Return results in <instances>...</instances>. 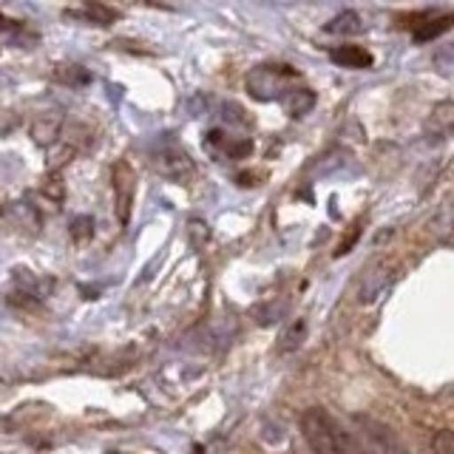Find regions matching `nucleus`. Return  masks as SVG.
<instances>
[{
  "mask_svg": "<svg viewBox=\"0 0 454 454\" xmlns=\"http://www.w3.org/2000/svg\"><path fill=\"white\" fill-rule=\"evenodd\" d=\"M156 170L165 174L168 179H184L193 170V162L191 156L179 151V148H165L156 153Z\"/></svg>",
  "mask_w": 454,
  "mask_h": 454,
  "instance_id": "nucleus-6",
  "label": "nucleus"
},
{
  "mask_svg": "<svg viewBox=\"0 0 454 454\" xmlns=\"http://www.w3.org/2000/svg\"><path fill=\"white\" fill-rule=\"evenodd\" d=\"M108 454H122V451H108Z\"/></svg>",
  "mask_w": 454,
  "mask_h": 454,
  "instance_id": "nucleus-15",
  "label": "nucleus"
},
{
  "mask_svg": "<svg viewBox=\"0 0 454 454\" xmlns=\"http://www.w3.org/2000/svg\"><path fill=\"white\" fill-rule=\"evenodd\" d=\"M451 23H454V14H446V18L434 20V26H429V28H418L415 37H418V40H429V37H434V35H440V32H446V28H449Z\"/></svg>",
  "mask_w": 454,
  "mask_h": 454,
  "instance_id": "nucleus-12",
  "label": "nucleus"
},
{
  "mask_svg": "<svg viewBox=\"0 0 454 454\" xmlns=\"http://www.w3.org/2000/svg\"><path fill=\"white\" fill-rule=\"evenodd\" d=\"M111 182H114V207H117V219H120V224H128V222H131L134 196H137V174H134V168L128 165L125 160H120L117 165H114Z\"/></svg>",
  "mask_w": 454,
  "mask_h": 454,
  "instance_id": "nucleus-3",
  "label": "nucleus"
},
{
  "mask_svg": "<svg viewBox=\"0 0 454 454\" xmlns=\"http://www.w3.org/2000/svg\"><path fill=\"white\" fill-rule=\"evenodd\" d=\"M281 77H295L287 66H262L250 71L247 77V91L259 99H273V97H284V85H281Z\"/></svg>",
  "mask_w": 454,
  "mask_h": 454,
  "instance_id": "nucleus-4",
  "label": "nucleus"
},
{
  "mask_svg": "<svg viewBox=\"0 0 454 454\" xmlns=\"http://www.w3.org/2000/svg\"><path fill=\"white\" fill-rule=\"evenodd\" d=\"M432 451L434 454H454V432L451 429H440L432 437Z\"/></svg>",
  "mask_w": 454,
  "mask_h": 454,
  "instance_id": "nucleus-11",
  "label": "nucleus"
},
{
  "mask_svg": "<svg viewBox=\"0 0 454 454\" xmlns=\"http://www.w3.org/2000/svg\"><path fill=\"white\" fill-rule=\"evenodd\" d=\"M454 134V103H437L423 122V137L429 142H443Z\"/></svg>",
  "mask_w": 454,
  "mask_h": 454,
  "instance_id": "nucleus-5",
  "label": "nucleus"
},
{
  "mask_svg": "<svg viewBox=\"0 0 454 454\" xmlns=\"http://www.w3.org/2000/svg\"><path fill=\"white\" fill-rule=\"evenodd\" d=\"M326 32L330 35H358V32H364V23L355 12H340L326 23Z\"/></svg>",
  "mask_w": 454,
  "mask_h": 454,
  "instance_id": "nucleus-9",
  "label": "nucleus"
},
{
  "mask_svg": "<svg viewBox=\"0 0 454 454\" xmlns=\"http://www.w3.org/2000/svg\"><path fill=\"white\" fill-rule=\"evenodd\" d=\"M91 219L89 216H80V219H74V224H71V236L74 239H85V236H91Z\"/></svg>",
  "mask_w": 454,
  "mask_h": 454,
  "instance_id": "nucleus-13",
  "label": "nucleus"
},
{
  "mask_svg": "<svg viewBox=\"0 0 454 454\" xmlns=\"http://www.w3.org/2000/svg\"><path fill=\"white\" fill-rule=\"evenodd\" d=\"M330 57H333V63L340 68H369L375 63L372 54H369L364 46H338L330 51Z\"/></svg>",
  "mask_w": 454,
  "mask_h": 454,
  "instance_id": "nucleus-7",
  "label": "nucleus"
},
{
  "mask_svg": "<svg viewBox=\"0 0 454 454\" xmlns=\"http://www.w3.org/2000/svg\"><path fill=\"white\" fill-rule=\"evenodd\" d=\"M352 437L358 443V454H406V446L395 434L392 426L369 415H352Z\"/></svg>",
  "mask_w": 454,
  "mask_h": 454,
  "instance_id": "nucleus-2",
  "label": "nucleus"
},
{
  "mask_svg": "<svg viewBox=\"0 0 454 454\" xmlns=\"http://www.w3.org/2000/svg\"><path fill=\"white\" fill-rule=\"evenodd\" d=\"M301 437L316 454H349L352 451V437L340 429V423L321 406L304 409L301 420H298Z\"/></svg>",
  "mask_w": 454,
  "mask_h": 454,
  "instance_id": "nucleus-1",
  "label": "nucleus"
},
{
  "mask_svg": "<svg viewBox=\"0 0 454 454\" xmlns=\"http://www.w3.org/2000/svg\"><path fill=\"white\" fill-rule=\"evenodd\" d=\"M316 106V97H312L307 89H295V91H287L284 94V108H287L293 117H304V114Z\"/></svg>",
  "mask_w": 454,
  "mask_h": 454,
  "instance_id": "nucleus-10",
  "label": "nucleus"
},
{
  "mask_svg": "<svg viewBox=\"0 0 454 454\" xmlns=\"http://www.w3.org/2000/svg\"><path fill=\"white\" fill-rule=\"evenodd\" d=\"M0 28H12V20L6 18V14H4V12H0Z\"/></svg>",
  "mask_w": 454,
  "mask_h": 454,
  "instance_id": "nucleus-14",
  "label": "nucleus"
},
{
  "mask_svg": "<svg viewBox=\"0 0 454 454\" xmlns=\"http://www.w3.org/2000/svg\"><path fill=\"white\" fill-rule=\"evenodd\" d=\"M66 18H80L85 23H94V26H111L114 20L120 18L117 9H108L103 4H85L80 12H66Z\"/></svg>",
  "mask_w": 454,
  "mask_h": 454,
  "instance_id": "nucleus-8",
  "label": "nucleus"
}]
</instances>
